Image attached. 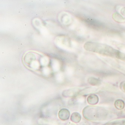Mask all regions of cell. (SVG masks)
Here are the masks:
<instances>
[{
  "label": "cell",
  "mask_w": 125,
  "mask_h": 125,
  "mask_svg": "<svg viewBox=\"0 0 125 125\" xmlns=\"http://www.w3.org/2000/svg\"><path fill=\"white\" fill-rule=\"evenodd\" d=\"M114 105L116 109L119 110H121L125 107V103L121 99H118L115 102Z\"/></svg>",
  "instance_id": "7"
},
{
  "label": "cell",
  "mask_w": 125,
  "mask_h": 125,
  "mask_svg": "<svg viewBox=\"0 0 125 125\" xmlns=\"http://www.w3.org/2000/svg\"><path fill=\"white\" fill-rule=\"evenodd\" d=\"M122 83L123 84V83ZM121 87H122V89H122L123 91H124V92H125V82H124L122 84Z\"/></svg>",
  "instance_id": "10"
},
{
  "label": "cell",
  "mask_w": 125,
  "mask_h": 125,
  "mask_svg": "<svg viewBox=\"0 0 125 125\" xmlns=\"http://www.w3.org/2000/svg\"><path fill=\"white\" fill-rule=\"evenodd\" d=\"M84 48L86 50L91 52L99 53L102 54L113 56L118 54L116 50L110 46L94 42H88L84 45Z\"/></svg>",
  "instance_id": "1"
},
{
  "label": "cell",
  "mask_w": 125,
  "mask_h": 125,
  "mask_svg": "<svg viewBox=\"0 0 125 125\" xmlns=\"http://www.w3.org/2000/svg\"><path fill=\"white\" fill-rule=\"evenodd\" d=\"M121 13L123 16H125V8H123L121 10Z\"/></svg>",
  "instance_id": "11"
},
{
  "label": "cell",
  "mask_w": 125,
  "mask_h": 125,
  "mask_svg": "<svg viewBox=\"0 0 125 125\" xmlns=\"http://www.w3.org/2000/svg\"><path fill=\"white\" fill-rule=\"evenodd\" d=\"M24 60L26 65L32 70H39L41 68L42 64L39 54L29 52L26 54Z\"/></svg>",
  "instance_id": "2"
},
{
  "label": "cell",
  "mask_w": 125,
  "mask_h": 125,
  "mask_svg": "<svg viewBox=\"0 0 125 125\" xmlns=\"http://www.w3.org/2000/svg\"><path fill=\"white\" fill-rule=\"evenodd\" d=\"M81 91L78 88H73L63 91L62 95L65 97H73L77 95Z\"/></svg>",
  "instance_id": "3"
},
{
  "label": "cell",
  "mask_w": 125,
  "mask_h": 125,
  "mask_svg": "<svg viewBox=\"0 0 125 125\" xmlns=\"http://www.w3.org/2000/svg\"><path fill=\"white\" fill-rule=\"evenodd\" d=\"M81 116L78 112H74L71 116V120L73 123H78L81 119Z\"/></svg>",
  "instance_id": "6"
},
{
  "label": "cell",
  "mask_w": 125,
  "mask_h": 125,
  "mask_svg": "<svg viewBox=\"0 0 125 125\" xmlns=\"http://www.w3.org/2000/svg\"><path fill=\"white\" fill-rule=\"evenodd\" d=\"M88 82L93 85H97L100 83V81L99 80L94 77H91L88 79Z\"/></svg>",
  "instance_id": "9"
},
{
  "label": "cell",
  "mask_w": 125,
  "mask_h": 125,
  "mask_svg": "<svg viewBox=\"0 0 125 125\" xmlns=\"http://www.w3.org/2000/svg\"><path fill=\"white\" fill-rule=\"evenodd\" d=\"M87 101L89 104L95 105L98 103L99 102V98L95 94H91L88 97Z\"/></svg>",
  "instance_id": "5"
},
{
  "label": "cell",
  "mask_w": 125,
  "mask_h": 125,
  "mask_svg": "<svg viewBox=\"0 0 125 125\" xmlns=\"http://www.w3.org/2000/svg\"><path fill=\"white\" fill-rule=\"evenodd\" d=\"M113 19L115 21L119 23L125 22V19L118 13H115L113 16Z\"/></svg>",
  "instance_id": "8"
},
{
  "label": "cell",
  "mask_w": 125,
  "mask_h": 125,
  "mask_svg": "<svg viewBox=\"0 0 125 125\" xmlns=\"http://www.w3.org/2000/svg\"><path fill=\"white\" fill-rule=\"evenodd\" d=\"M70 115V113L67 109H61L58 113V116L59 119L61 120L66 121L69 119Z\"/></svg>",
  "instance_id": "4"
}]
</instances>
